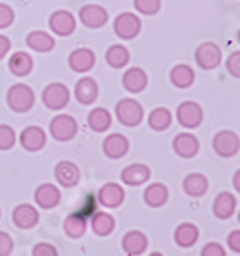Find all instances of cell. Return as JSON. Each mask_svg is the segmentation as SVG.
<instances>
[{"mask_svg":"<svg viewBox=\"0 0 240 256\" xmlns=\"http://www.w3.org/2000/svg\"><path fill=\"white\" fill-rule=\"evenodd\" d=\"M6 102L12 108L13 112L17 114H23V112H29L35 104V92L33 89L25 85V83H15L10 87L8 94H6Z\"/></svg>","mask_w":240,"mask_h":256,"instance_id":"obj_1","label":"cell"},{"mask_svg":"<svg viewBox=\"0 0 240 256\" xmlns=\"http://www.w3.org/2000/svg\"><path fill=\"white\" fill-rule=\"evenodd\" d=\"M115 116L119 120V124H123L125 128H137L140 122L144 120V110L142 104L135 98H121L115 104Z\"/></svg>","mask_w":240,"mask_h":256,"instance_id":"obj_2","label":"cell"},{"mask_svg":"<svg viewBox=\"0 0 240 256\" xmlns=\"http://www.w3.org/2000/svg\"><path fill=\"white\" fill-rule=\"evenodd\" d=\"M214 150L221 158H233L240 150V137L231 129H221L214 135Z\"/></svg>","mask_w":240,"mask_h":256,"instance_id":"obj_3","label":"cell"},{"mask_svg":"<svg viewBox=\"0 0 240 256\" xmlns=\"http://www.w3.org/2000/svg\"><path fill=\"white\" fill-rule=\"evenodd\" d=\"M79 131L77 120L69 114H58L50 122V135L60 142L71 141Z\"/></svg>","mask_w":240,"mask_h":256,"instance_id":"obj_4","label":"cell"},{"mask_svg":"<svg viewBox=\"0 0 240 256\" xmlns=\"http://www.w3.org/2000/svg\"><path fill=\"white\" fill-rule=\"evenodd\" d=\"M194 60H196V66L200 68V70H206V72H210V70H215L217 66L223 62V52L221 48L215 44V42H202L196 52H194Z\"/></svg>","mask_w":240,"mask_h":256,"instance_id":"obj_5","label":"cell"},{"mask_svg":"<svg viewBox=\"0 0 240 256\" xmlns=\"http://www.w3.org/2000/svg\"><path fill=\"white\" fill-rule=\"evenodd\" d=\"M140 29H142V22L139 16H135L133 12L119 14L114 20V31L119 38L131 40V38L139 37Z\"/></svg>","mask_w":240,"mask_h":256,"instance_id":"obj_6","label":"cell"},{"mask_svg":"<svg viewBox=\"0 0 240 256\" xmlns=\"http://www.w3.org/2000/svg\"><path fill=\"white\" fill-rule=\"evenodd\" d=\"M69 98H71L69 89L63 83H50L42 90V104L48 110H62L67 106Z\"/></svg>","mask_w":240,"mask_h":256,"instance_id":"obj_7","label":"cell"},{"mask_svg":"<svg viewBox=\"0 0 240 256\" xmlns=\"http://www.w3.org/2000/svg\"><path fill=\"white\" fill-rule=\"evenodd\" d=\"M204 120L202 106L194 100H185L177 106V122L187 129H196Z\"/></svg>","mask_w":240,"mask_h":256,"instance_id":"obj_8","label":"cell"},{"mask_svg":"<svg viewBox=\"0 0 240 256\" xmlns=\"http://www.w3.org/2000/svg\"><path fill=\"white\" fill-rule=\"evenodd\" d=\"M79 20L89 29H100L108 24V12L100 4H87L79 10Z\"/></svg>","mask_w":240,"mask_h":256,"instance_id":"obj_9","label":"cell"},{"mask_svg":"<svg viewBox=\"0 0 240 256\" xmlns=\"http://www.w3.org/2000/svg\"><path fill=\"white\" fill-rule=\"evenodd\" d=\"M48 26L58 37H69L75 31V16L67 10H56L48 20Z\"/></svg>","mask_w":240,"mask_h":256,"instance_id":"obj_10","label":"cell"},{"mask_svg":"<svg viewBox=\"0 0 240 256\" xmlns=\"http://www.w3.org/2000/svg\"><path fill=\"white\" fill-rule=\"evenodd\" d=\"M98 202L106 208H119L125 200V189L117 183H106L98 191Z\"/></svg>","mask_w":240,"mask_h":256,"instance_id":"obj_11","label":"cell"},{"mask_svg":"<svg viewBox=\"0 0 240 256\" xmlns=\"http://www.w3.org/2000/svg\"><path fill=\"white\" fill-rule=\"evenodd\" d=\"M152 170L146 164H129L121 172V181L129 187H140L150 181Z\"/></svg>","mask_w":240,"mask_h":256,"instance_id":"obj_12","label":"cell"},{"mask_svg":"<svg viewBox=\"0 0 240 256\" xmlns=\"http://www.w3.org/2000/svg\"><path fill=\"white\" fill-rule=\"evenodd\" d=\"M19 142H21V146L25 148L27 152H38L46 144V133L40 128H37V126H29V128L21 131Z\"/></svg>","mask_w":240,"mask_h":256,"instance_id":"obj_13","label":"cell"},{"mask_svg":"<svg viewBox=\"0 0 240 256\" xmlns=\"http://www.w3.org/2000/svg\"><path fill=\"white\" fill-rule=\"evenodd\" d=\"M102 150H104V154L108 158L119 160V158H123L129 152V139H127L125 135H121V133H112V135H108L104 139Z\"/></svg>","mask_w":240,"mask_h":256,"instance_id":"obj_14","label":"cell"},{"mask_svg":"<svg viewBox=\"0 0 240 256\" xmlns=\"http://www.w3.org/2000/svg\"><path fill=\"white\" fill-rule=\"evenodd\" d=\"M121 246H123L125 254H129V256L144 254L146 248H148V237H146V233H142V231H139V230L127 231L125 235H123Z\"/></svg>","mask_w":240,"mask_h":256,"instance_id":"obj_15","label":"cell"},{"mask_svg":"<svg viewBox=\"0 0 240 256\" xmlns=\"http://www.w3.org/2000/svg\"><path fill=\"white\" fill-rule=\"evenodd\" d=\"M67 62H69V68L75 74H87L96 64V54L90 50V48H77V50H73L69 54Z\"/></svg>","mask_w":240,"mask_h":256,"instance_id":"obj_16","label":"cell"},{"mask_svg":"<svg viewBox=\"0 0 240 256\" xmlns=\"http://www.w3.org/2000/svg\"><path fill=\"white\" fill-rule=\"evenodd\" d=\"M121 83H123L127 92L139 94V92H142V90L148 87V74L142 68H129L125 74H123Z\"/></svg>","mask_w":240,"mask_h":256,"instance_id":"obj_17","label":"cell"},{"mask_svg":"<svg viewBox=\"0 0 240 256\" xmlns=\"http://www.w3.org/2000/svg\"><path fill=\"white\" fill-rule=\"evenodd\" d=\"M173 150L177 156L189 160V158H194L198 150H200V141L192 135V133H179L177 137L173 139Z\"/></svg>","mask_w":240,"mask_h":256,"instance_id":"obj_18","label":"cell"},{"mask_svg":"<svg viewBox=\"0 0 240 256\" xmlns=\"http://www.w3.org/2000/svg\"><path fill=\"white\" fill-rule=\"evenodd\" d=\"M54 176H56V180L62 187H75V185H79V180H81L79 168L69 160L58 162V166L54 168Z\"/></svg>","mask_w":240,"mask_h":256,"instance_id":"obj_19","label":"cell"},{"mask_svg":"<svg viewBox=\"0 0 240 256\" xmlns=\"http://www.w3.org/2000/svg\"><path fill=\"white\" fill-rule=\"evenodd\" d=\"M12 220L19 230H31L38 224V210L31 204H19L13 208Z\"/></svg>","mask_w":240,"mask_h":256,"instance_id":"obj_20","label":"cell"},{"mask_svg":"<svg viewBox=\"0 0 240 256\" xmlns=\"http://www.w3.org/2000/svg\"><path fill=\"white\" fill-rule=\"evenodd\" d=\"M75 98L85 106L92 104L98 98V83L92 77H81L75 85Z\"/></svg>","mask_w":240,"mask_h":256,"instance_id":"obj_21","label":"cell"},{"mask_svg":"<svg viewBox=\"0 0 240 256\" xmlns=\"http://www.w3.org/2000/svg\"><path fill=\"white\" fill-rule=\"evenodd\" d=\"M237 212V198L229 191L219 192L214 200V216L217 220H229Z\"/></svg>","mask_w":240,"mask_h":256,"instance_id":"obj_22","label":"cell"},{"mask_svg":"<svg viewBox=\"0 0 240 256\" xmlns=\"http://www.w3.org/2000/svg\"><path fill=\"white\" fill-rule=\"evenodd\" d=\"M60 198H62V192H60V189L56 185H52V183H42L37 191H35V200L44 210H50L54 206H58L60 204Z\"/></svg>","mask_w":240,"mask_h":256,"instance_id":"obj_23","label":"cell"},{"mask_svg":"<svg viewBox=\"0 0 240 256\" xmlns=\"http://www.w3.org/2000/svg\"><path fill=\"white\" fill-rule=\"evenodd\" d=\"M208 189H210V181H208V178L204 174H198V172L196 174H189L185 178V181H183V191L187 192L189 196H192V198L204 196L208 192Z\"/></svg>","mask_w":240,"mask_h":256,"instance_id":"obj_24","label":"cell"},{"mask_svg":"<svg viewBox=\"0 0 240 256\" xmlns=\"http://www.w3.org/2000/svg\"><path fill=\"white\" fill-rule=\"evenodd\" d=\"M142 198H144L146 206H150V208H162L169 200V189L164 183H150L144 189Z\"/></svg>","mask_w":240,"mask_h":256,"instance_id":"obj_25","label":"cell"},{"mask_svg":"<svg viewBox=\"0 0 240 256\" xmlns=\"http://www.w3.org/2000/svg\"><path fill=\"white\" fill-rule=\"evenodd\" d=\"M173 237H175V243L181 248H190V246H194L196 241L200 239V230H198V226H194L190 222H185V224L177 226Z\"/></svg>","mask_w":240,"mask_h":256,"instance_id":"obj_26","label":"cell"},{"mask_svg":"<svg viewBox=\"0 0 240 256\" xmlns=\"http://www.w3.org/2000/svg\"><path fill=\"white\" fill-rule=\"evenodd\" d=\"M169 81L177 89H189L194 85L196 76H194V70L189 64H177L169 74Z\"/></svg>","mask_w":240,"mask_h":256,"instance_id":"obj_27","label":"cell"},{"mask_svg":"<svg viewBox=\"0 0 240 256\" xmlns=\"http://www.w3.org/2000/svg\"><path fill=\"white\" fill-rule=\"evenodd\" d=\"M90 228L98 237H108L115 230V220L108 212H94L90 220Z\"/></svg>","mask_w":240,"mask_h":256,"instance_id":"obj_28","label":"cell"},{"mask_svg":"<svg viewBox=\"0 0 240 256\" xmlns=\"http://www.w3.org/2000/svg\"><path fill=\"white\" fill-rule=\"evenodd\" d=\"M87 122H89V128L92 131L104 133V131H108L110 126H112V114L106 108H92L89 112Z\"/></svg>","mask_w":240,"mask_h":256,"instance_id":"obj_29","label":"cell"},{"mask_svg":"<svg viewBox=\"0 0 240 256\" xmlns=\"http://www.w3.org/2000/svg\"><path fill=\"white\" fill-rule=\"evenodd\" d=\"M27 46L37 52H50L56 46V40L46 31H31L27 35Z\"/></svg>","mask_w":240,"mask_h":256,"instance_id":"obj_30","label":"cell"},{"mask_svg":"<svg viewBox=\"0 0 240 256\" xmlns=\"http://www.w3.org/2000/svg\"><path fill=\"white\" fill-rule=\"evenodd\" d=\"M63 231H65V235L67 237H71V239H81L83 235H85V231H87V218H83L81 214H69L65 222H63Z\"/></svg>","mask_w":240,"mask_h":256,"instance_id":"obj_31","label":"cell"},{"mask_svg":"<svg viewBox=\"0 0 240 256\" xmlns=\"http://www.w3.org/2000/svg\"><path fill=\"white\" fill-rule=\"evenodd\" d=\"M129 60H131V52L127 50V46H123V44H112L106 50V62L115 70L125 68L129 64Z\"/></svg>","mask_w":240,"mask_h":256,"instance_id":"obj_32","label":"cell"},{"mask_svg":"<svg viewBox=\"0 0 240 256\" xmlns=\"http://www.w3.org/2000/svg\"><path fill=\"white\" fill-rule=\"evenodd\" d=\"M171 122H173V114L167 108H164V106L154 108L150 112V116H148V126L154 131H165V129H169Z\"/></svg>","mask_w":240,"mask_h":256,"instance_id":"obj_33","label":"cell"},{"mask_svg":"<svg viewBox=\"0 0 240 256\" xmlns=\"http://www.w3.org/2000/svg\"><path fill=\"white\" fill-rule=\"evenodd\" d=\"M33 70V58L27 54V52H15L10 58V72L13 76L23 77L27 74H31Z\"/></svg>","mask_w":240,"mask_h":256,"instance_id":"obj_34","label":"cell"},{"mask_svg":"<svg viewBox=\"0 0 240 256\" xmlns=\"http://www.w3.org/2000/svg\"><path fill=\"white\" fill-rule=\"evenodd\" d=\"M135 10L142 16H156L162 10V0H133Z\"/></svg>","mask_w":240,"mask_h":256,"instance_id":"obj_35","label":"cell"},{"mask_svg":"<svg viewBox=\"0 0 240 256\" xmlns=\"http://www.w3.org/2000/svg\"><path fill=\"white\" fill-rule=\"evenodd\" d=\"M17 141L15 131L10 126H0V150H10Z\"/></svg>","mask_w":240,"mask_h":256,"instance_id":"obj_36","label":"cell"},{"mask_svg":"<svg viewBox=\"0 0 240 256\" xmlns=\"http://www.w3.org/2000/svg\"><path fill=\"white\" fill-rule=\"evenodd\" d=\"M225 66H227V72L231 74V76L240 79V50L233 52V54L227 58Z\"/></svg>","mask_w":240,"mask_h":256,"instance_id":"obj_37","label":"cell"},{"mask_svg":"<svg viewBox=\"0 0 240 256\" xmlns=\"http://www.w3.org/2000/svg\"><path fill=\"white\" fill-rule=\"evenodd\" d=\"M13 24V10L8 4H0V29H6Z\"/></svg>","mask_w":240,"mask_h":256,"instance_id":"obj_38","label":"cell"},{"mask_svg":"<svg viewBox=\"0 0 240 256\" xmlns=\"http://www.w3.org/2000/svg\"><path fill=\"white\" fill-rule=\"evenodd\" d=\"M13 252V241L12 237L4 231H0V256H8Z\"/></svg>","mask_w":240,"mask_h":256,"instance_id":"obj_39","label":"cell"},{"mask_svg":"<svg viewBox=\"0 0 240 256\" xmlns=\"http://www.w3.org/2000/svg\"><path fill=\"white\" fill-rule=\"evenodd\" d=\"M56 254H58V250L48 243H38L33 248V256H56Z\"/></svg>","mask_w":240,"mask_h":256,"instance_id":"obj_40","label":"cell"},{"mask_svg":"<svg viewBox=\"0 0 240 256\" xmlns=\"http://www.w3.org/2000/svg\"><path fill=\"white\" fill-rule=\"evenodd\" d=\"M202 256H225V248L219 243H206L202 248Z\"/></svg>","mask_w":240,"mask_h":256,"instance_id":"obj_41","label":"cell"},{"mask_svg":"<svg viewBox=\"0 0 240 256\" xmlns=\"http://www.w3.org/2000/svg\"><path fill=\"white\" fill-rule=\"evenodd\" d=\"M227 244L235 254H240V230H235V231H231V233H229Z\"/></svg>","mask_w":240,"mask_h":256,"instance_id":"obj_42","label":"cell"},{"mask_svg":"<svg viewBox=\"0 0 240 256\" xmlns=\"http://www.w3.org/2000/svg\"><path fill=\"white\" fill-rule=\"evenodd\" d=\"M77 214H81L83 218H89V214H94V196H87L85 198V202H83V208L77 212Z\"/></svg>","mask_w":240,"mask_h":256,"instance_id":"obj_43","label":"cell"},{"mask_svg":"<svg viewBox=\"0 0 240 256\" xmlns=\"http://www.w3.org/2000/svg\"><path fill=\"white\" fill-rule=\"evenodd\" d=\"M8 50H10V38L4 37V35H0V60L8 54Z\"/></svg>","mask_w":240,"mask_h":256,"instance_id":"obj_44","label":"cell"},{"mask_svg":"<svg viewBox=\"0 0 240 256\" xmlns=\"http://www.w3.org/2000/svg\"><path fill=\"white\" fill-rule=\"evenodd\" d=\"M233 185H235V189L240 192V170L233 176Z\"/></svg>","mask_w":240,"mask_h":256,"instance_id":"obj_45","label":"cell"},{"mask_svg":"<svg viewBox=\"0 0 240 256\" xmlns=\"http://www.w3.org/2000/svg\"><path fill=\"white\" fill-rule=\"evenodd\" d=\"M239 40H240V29H239Z\"/></svg>","mask_w":240,"mask_h":256,"instance_id":"obj_46","label":"cell"},{"mask_svg":"<svg viewBox=\"0 0 240 256\" xmlns=\"http://www.w3.org/2000/svg\"><path fill=\"white\" fill-rule=\"evenodd\" d=\"M239 222H240V210H239Z\"/></svg>","mask_w":240,"mask_h":256,"instance_id":"obj_47","label":"cell"}]
</instances>
